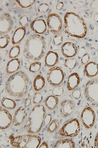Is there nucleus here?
Returning a JSON list of instances; mask_svg holds the SVG:
<instances>
[{
	"label": "nucleus",
	"mask_w": 98,
	"mask_h": 148,
	"mask_svg": "<svg viewBox=\"0 0 98 148\" xmlns=\"http://www.w3.org/2000/svg\"><path fill=\"white\" fill-rule=\"evenodd\" d=\"M59 59V55L57 52L49 51L47 53L45 58V64L47 67L52 68L56 65Z\"/></svg>",
	"instance_id": "nucleus-18"
},
{
	"label": "nucleus",
	"mask_w": 98,
	"mask_h": 148,
	"mask_svg": "<svg viewBox=\"0 0 98 148\" xmlns=\"http://www.w3.org/2000/svg\"><path fill=\"white\" fill-rule=\"evenodd\" d=\"M49 8V5L47 4L43 3L39 5L38 12L41 13H45L47 12Z\"/></svg>",
	"instance_id": "nucleus-35"
},
{
	"label": "nucleus",
	"mask_w": 98,
	"mask_h": 148,
	"mask_svg": "<svg viewBox=\"0 0 98 148\" xmlns=\"http://www.w3.org/2000/svg\"><path fill=\"white\" fill-rule=\"evenodd\" d=\"M14 25V21L10 14L5 12L0 18V32L6 34L11 31Z\"/></svg>",
	"instance_id": "nucleus-11"
},
{
	"label": "nucleus",
	"mask_w": 98,
	"mask_h": 148,
	"mask_svg": "<svg viewBox=\"0 0 98 148\" xmlns=\"http://www.w3.org/2000/svg\"><path fill=\"white\" fill-rule=\"evenodd\" d=\"M60 126V122L59 120L54 119L50 123V124L48 125L47 129V132L52 134L55 131H57Z\"/></svg>",
	"instance_id": "nucleus-26"
},
{
	"label": "nucleus",
	"mask_w": 98,
	"mask_h": 148,
	"mask_svg": "<svg viewBox=\"0 0 98 148\" xmlns=\"http://www.w3.org/2000/svg\"><path fill=\"white\" fill-rule=\"evenodd\" d=\"M95 21L98 23V13H96L95 15L94 16Z\"/></svg>",
	"instance_id": "nucleus-44"
},
{
	"label": "nucleus",
	"mask_w": 98,
	"mask_h": 148,
	"mask_svg": "<svg viewBox=\"0 0 98 148\" xmlns=\"http://www.w3.org/2000/svg\"><path fill=\"white\" fill-rule=\"evenodd\" d=\"M45 82L44 77L41 75H37L35 77L33 82L34 89L36 91H40L44 88Z\"/></svg>",
	"instance_id": "nucleus-24"
},
{
	"label": "nucleus",
	"mask_w": 98,
	"mask_h": 148,
	"mask_svg": "<svg viewBox=\"0 0 98 148\" xmlns=\"http://www.w3.org/2000/svg\"><path fill=\"white\" fill-rule=\"evenodd\" d=\"M43 99V97L41 93L39 92H36L34 94L33 98V103L34 105H38L41 103Z\"/></svg>",
	"instance_id": "nucleus-34"
},
{
	"label": "nucleus",
	"mask_w": 98,
	"mask_h": 148,
	"mask_svg": "<svg viewBox=\"0 0 98 148\" xmlns=\"http://www.w3.org/2000/svg\"><path fill=\"white\" fill-rule=\"evenodd\" d=\"M76 103L74 101L70 100H64L60 104L59 112L61 116L66 118L69 116L74 110Z\"/></svg>",
	"instance_id": "nucleus-12"
},
{
	"label": "nucleus",
	"mask_w": 98,
	"mask_h": 148,
	"mask_svg": "<svg viewBox=\"0 0 98 148\" xmlns=\"http://www.w3.org/2000/svg\"><path fill=\"white\" fill-rule=\"evenodd\" d=\"M1 105L3 108L9 110H14L16 106V103L14 100L6 97H3L2 98L1 101Z\"/></svg>",
	"instance_id": "nucleus-25"
},
{
	"label": "nucleus",
	"mask_w": 98,
	"mask_h": 148,
	"mask_svg": "<svg viewBox=\"0 0 98 148\" xmlns=\"http://www.w3.org/2000/svg\"><path fill=\"white\" fill-rule=\"evenodd\" d=\"M31 103H32V101H31V98H27L25 101V104H24L25 107L26 108L29 107L31 105Z\"/></svg>",
	"instance_id": "nucleus-41"
},
{
	"label": "nucleus",
	"mask_w": 98,
	"mask_h": 148,
	"mask_svg": "<svg viewBox=\"0 0 98 148\" xmlns=\"http://www.w3.org/2000/svg\"><path fill=\"white\" fill-rule=\"evenodd\" d=\"M46 49V40L43 36L33 34L26 40L23 54L26 61L33 63L39 61L44 56Z\"/></svg>",
	"instance_id": "nucleus-1"
},
{
	"label": "nucleus",
	"mask_w": 98,
	"mask_h": 148,
	"mask_svg": "<svg viewBox=\"0 0 98 148\" xmlns=\"http://www.w3.org/2000/svg\"><path fill=\"white\" fill-rule=\"evenodd\" d=\"M84 68L85 73L88 77H94L98 74V64L94 61L88 62Z\"/></svg>",
	"instance_id": "nucleus-20"
},
{
	"label": "nucleus",
	"mask_w": 98,
	"mask_h": 148,
	"mask_svg": "<svg viewBox=\"0 0 98 148\" xmlns=\"http://www.w3.org/2000/svg\"><path fill=\"white\" fill-rule=\"evenodd\" d=\"M41 64L40 62L39 61H36L33 62L29 66V71L32 73H37L41 69Z\"/></svg>",
	"instance_id": "nucleus-29"
},
{
	"label": "nucleus",
	"mask_w": 98,
	"mask_h": 148,
	"mask_svg": "<svg viewBox=\"0 0 98 148\" xmlns=\"http://www.w3.org/2000/svg\"><path fill=\"white\" fill-rule=\"evenodd\" d=\"M64 88L61 86H55L52 90V94L57 97L62 96L64 94Z\"/></svg>",
	"instance_id": "nucleus-32"
},
{
	"label": "nucleus",
	"mask_w": 98,
	"mask_h": 148,
	"mask_svg": "<svg viewBox=\"0 0 98 148\" xmlns=\"http://www.w3.org/2000/svg\"><path fill=\"white\" fill-rule=\"evenodd\" d=\"M47 23L50 32L53 34H59L62 28V20L61 16L56 13L49 14L47 18Z\"/></svg>",
	"instance_id": "nucleus-9"
},
{
	"label": "nucleus",
	"mask_w": 98,
	"mask_h": 148,
	"mask_svg": "<svg viewBox=\"0 0 98 148\" xmlns=\"http://www.w3.org/2000/svg\"><path fill=\"white\" fill-rule=\"evenodd\" d=\"M39 148H49V147H48V144H47V143L46 142H45V141H44V142H43V143H42L39 146Z\"/></svg>",
	"instance_id": "nucleus-42"
},
{
	"label": "nucleus",
	"mask_w": 98,
	"mask_h": 148,
	"mask_svg": "<svg viewBox=\"0 0 98 148\" xmlns=\"http://www.w3.org/2000/svg\"><path fill=\"white\" fill-rule=\"evenodd\" d=\"M54 148H75V143L71 139L60 138L54 144Z\"/></svg>",
	"instance_id": "nucleus-21"
},
{
	"label": "nucleus",
	"mask_w": 98,
	"mask_h": 148,
	"mask_svg": "<svg viewBox=\"0 0 98 148\" xmlns=\"http://www.w3.org/2000/svg\"><path fill=\"white\" fill-rule=\"evenodd\" d=\"M84 96L91 106L98 107V78L90 80L84 88Z\"/></svg>",
	"instance_id": "nucleus-6"
},
{
	"label": "nucleus",
	"mask_w": 98,
	"mask_h": 148,
	"mask_svg": "<svg viewBox=\"0 0 98 148\" xmlns=\"http://www.w3.org/2000/svg\"><path fill=\"white\" fill-rule=\"evenodd\" d=\"M20 47L19 45H15L12 47L11 48L9 53V57L10 58H17L20 55Z\"/></svg>",
	"instance_id": "nucleus-27"
},
{
	"label": "nucleus",
	"mask_w": 98,
	"mask_h": 148,
	"mask_svg": "<svg viewBox=\"0 0 98 148\" xmlns=\"http://www.w3.org/2000/svg\"><path fill=\"white\" fill-rule=\"evenodd\" d=\"M64 79L63 70L58 66L50 68L47 74V79L50 85L53 86H60Z\"/></svg>",
	"instance_id": "nucleus-8"
},
{
	"label": "nucleus",
	"mask_w": 98,
	"mask_h": 148,
	"mask_svg": "<svg viewBox=\"0 0 98 148\" xmlns=\"http://www.w3.org/2000/svg\"><path fill=\"white\" fill-rule=\"evenodd\" d=\"M29 18L26 15H23L21 16L19 19V24L22 27H25L28 23Z\"/></svg>",
	"instance_id": "nucleus-37"
},
{
	"label": "nucleus",
	"mask_w": 98,
	"mask_h": 148,
	"mask_svg": "<svg viewBox=\"0 0 98 148\" xmlns=\"http://www.w3.org/2000/svg\"><path fill=\"white\" fill-rule=\"evenodd\" d=\"M30 27L32 31L37 34H42L47 30L46 22L41 18H36L32 21Z\"/></svg>",
	"instance_id": "nucleus-15"
},
{
	"label": "nucleus",
	"mask_w": 98,
	"mask_h": 148,
	"mask_svg": "<svg viewBox=\"0 0 98 148\" xmlns=\"http://www.w3.org/2000/svg\"><path fill=\"white\" fill-rule=\"evenodd\" d=\"M16 1L23 8L30 7L35 2V0H16Z\"/></svg>",
	"instance_id": "nucleus-30"
},
{
	"label": "nucleus",
	"mask_w": 98,
	"mask_h": 148,
	"mask_svg": "<svg viewBox=\"0 0 98 148\" xmlns=\"http://www.w3.org/2000/svg\"><path fill=\"white\" fill-rule=\"evenodd\" d=\"M62 54L66 58H72L76 55L78 52L77 46L74 43L67 42L62 45Z\"/></svg>",
	"instance_id": "nucleus-13"
},
{
	"label": "nucleus",
	"mask_w": 98,
	"mask_h": 148,
	"mask_svg": "<svg viewBox=\"0 0 98 148\" xmlns=\"http://www.w3.org/2000/svg\"><path fill=\"white\" fill-rule=\"evenodd\" d=\"M63 42V37L62 35L59 34L55 35L52 40V43L54 45L56 46L61 45Z\"/></svg>",
	"instance_id": "nucleus-33"
},
{
	"label": "nucleus",
	"mask_w": 98,
	"mask_h": 148,
	"mask_svg": "<svg viewBox=\"0 0 98 148\" xmlns=\"http://www.w3.org/2000/svg\"><path fill=\"white\" fill-rule=\"evenodd\" d=\"M46 114L45 108L41 104L36 105L29 113L26 130L30 134H37L41 130Z\"/></svg>",
	"instance_id": "nucleus-4"
},
{
	"label": "nucleus",
	"mask_w": 98,
	"mask_h": 148,
	"mask_svg": "<svg viewBox=\"0 0 98 148\" xmlns=\"http://www.w3.org/2000/svg\"><path fill=\"white\" fill-rule=\"evenodd\" d=\"M52 116L50 114H47L45 116L44 119V124L45 126H47L50 124L52 121Z\"/></svg>",
	"instance_id": "nucleus-38"
},
{
	"label": "nucleus",
	"mask_w": 98,
	"mask_h": 148,
	"mask_svg": "<svg viewBox=\"0 0 98 148\" xmlns=\"http://www.w3.org/2000/svg\"><path fill=\"white\" fill-rule=\"evenodd\" d=\"M80 120L85 128L90 129L92 128L95 123L96 114L91 107L86 106L80 114Z\"/></svg>",
	"instance_id": "nucleus-10"
},
{
	"label": "nucleus",
	"mask_w": 98,
	"mask_h": 148,
	"mask_svg": "<svg viewBox=\"0 0 98 148\" xmlns=\"http://www.w3.org/2000/svg\"><path fill=\"white\" fill-rule=\"evenodd\" d=\"M94 146H95V148H98V132L96 135L95 138Z\"/></svg>",
	"instance_id": "nucleus-43"
},
{
	"label": "nucleus",
	"mask_w": 98,
	"mask_h": 148,
	"mask_svg": "<svg viewBox=\"0 0 98 148\" xmlns=\"http://www.w3.org/2000/svg\"><path fill=\"white\" fill-rule=\"evenodd\" d=\"M21 67L20 60L15 58L11 59L7 64L6 71L7 73L11 74L15 73V72L19 70Z\"/></svg>",
	"instance_id": "nucleus-22"
},
{
	"label": "nucleus",
	"mask_w": 98,
	"mask_h": 148,
	"mask_svg": "<svg viewBox=\"0 0 98 148\" xmlns=\"http://www.w3.org/2000/svg\"><path fill=\"white\" fill-rule=\"evenodd\" d=\"M65 32L68 35L77 38H83L85 36L88 29L84 19L79 14L68 12L64 17Z\"/></svg>",
	"instance_id": "nucleus-3"
},
{
	"label": "nucleus",
	"mask_w": 98,
	"mask_h": 148,
	"mask_svg": "<svg viewBox=\"0 0 98 148\" xmlns=\"http://www.w3.org/2000/svg\"><path fill=\"white\" fill-rule=\"evenodd\" d=\"M30 79L27 74L22 71L16 72L10 76L5 83V90L8 95L21 98L28 93Z\"/></svg>",
	"instance_id": "nucleus-2"
},
{
	"label": "nucleus",
	"mask_w": 98,
	"mask_h": 148,
	"mask_svg": "<svg viewBox=\"0 0 98 148\" xmlns=\"http://www.w3.org/2000/svg\"><path fill=\"white\" fill-rule=\"evenodd\" d=\"M90 57L88 53H85L81 58V63L82 65H86L90 60Z\"/></svg>",
	"instance_id": "nucleus-39"
},
{
	"label": "nucleus",
	"mask_w": 98,
	"mask_h": 148,
	"mask_svg": "<svg viewBox=\"0 0 98 148\" xmlns=\"http://www.w3.org/2000/svg\"><path fill=\"white\" fill-rule=\"evenodd\" d=\"M10 37L8 35H5L1 37L0 38V48H5L10 42Z\"/></svg>",
	"instance_id": "nucleus-31"
},
{
	"label": "nucleus",
	"mask_w": 98,
	"mask_h": 148,
	"mask_svg": "<svg viewBox=\"0 0 98 148\" xmlns=\"http://www.w3.org/2000/svg\"><path fill=\"white\" fill-rule=\"evenodd\" d=\"M64 65L66 68L72 70L74 69L76 66L77 61L76 59L74 58H67L65 59Z\"/></svg>",
	"instance_id": "nucleus-28"
},
{
	"label": "nucleus",
	"mask_w": 98,
	"mask_h": 148,
	"mask_svg": "<svg viewBox=\"0 0 98 148\" xmlns=\"http://www.w3.org/2000/svg\"><path fill=\"white\" fill-rule=\"evenodd\" d=\"M59 101V98L57 96L54 95H50L47 96L45 99V105L50 110H53L57 108Z\"/></svg>",
	"instance_id": "nucleus-23"
},
{
	"label": "nucleus",
	"mask_w": 98,
	"mask_h": 148,
	"mask_svg": "<svg viewBox=\"0 0 98 148\" xmlns=\"http://www.w3.org/2000/svg\"><path fill=\"white\" fill-rule=\"evenodd\" d=\"M72 97L75 99H79L81 98L82 92L80 88H76L73 90L72 92Z\"/></svg>",
	"instance_id": "nucleus-36"
},
{
	"label": "nucleus",
	"mask_w": 98,
	"mask_h": 148,
	"mask_svg": "<svg viewBox=\"0 0 98 148\" xmlns=\"http://www.w3.org/2000/svg\"><path fill=\"white\" fill-rule=\"evenodd\" d=\"M64 3L63 2H60L57 4V6H56V9L57 10H62L64 8Z\"/></svg>",
	"instance_id": "nucleus-40"
},
{
	"label": "nucleus",
	"mask_w": 98,
	"mask_h": 148,
	"mask_svg": "<svg viewBox=\"0 0 98 148\" xmlns=\"http://www.w3.org/2000/svg\"><path fill=\"white\" fill-rule=\"evenodd\" d=\"M80 82V77L78 74L73 73L68 77L67 88L70 91L74 90L78 86Z\"/></svg>",
	"instance_id": "nucleus-17"
},
{
	"label": "nucleus",
	"mask_w": 98,
	"mask_h": 148,
	"mask_svg": "<svg viewBox=\"0 0 98 148\" xmlns=\"http://www.w3.org/2000/svg\"><path fill=\"white\" fill-rule=\"evenodd\" d=\"M13 120L11 114L7 110L1 107L0 109V129L5 130L9 127Z\"/></svg>",
	"instance_id": "nucleus-14"
},
{
	"label": "nucleus",
	"mask_w": 98,
	"mask_h": 148,
	"mask_svg": "<svg viewBox=\"0 0 98 148\" xmlns=\"http://www.w3.org/2000/svg\"><path fill=\"white\" fill-rule=\"evenodd\" d=\"M80 131V125L78 120L74 119L65 123L58 132L60 136L68 138H74Z\"/></svg>",
	"instance_id": "nucleus-7"
},
{
	"label": "nucleus",
	"mask_w": 98,
	"mask_h": 148,
	"mask_svg": "<svg viewBox=\"0 0 98 148\" xmlns=\"http://www.w3.org/2000/svg\"><path fill=\"white\" fill-rule=\"evenodd\" d=\"M27 112L26 109L21 107L16 111L12 120V124L14 126H18L23 123L26 116Z\"/></svg>",
	"instance_id": "nucleus-16"
},
{
	"label": "nucleus",
	"mask_w": 98,
	"mask_h": 148,
	"mask_svg": "<svg viewBox=\"0 0 98 148\" xmlns=\"http://www.w3.org/2000/svg\"><path fill=\"white\" fill-rule=\"evenodd\" d=\"M11 145L14 147L17 148H39L41 142L40 136L36 135H25L9 137Z\"/></svg>",
	"instance_id": "nucleus-5"
},
{
	"label": "nucleus",
	"mask_w": 98,
	"mask_h": 148,
	"mask_svg": "<svg viewBox=\"0 0 98 148\" xmlns=\"http://www.w3.org/2000/svg\"><path fill=\"white\" fill-rule=\"evenodd\" d=\"M26 29L25 27H18L16 29L11 38L12 44H17L21 42L26 36Z\"/></svg>",
	"instance_id": "nucleus-19"
}]
</instances>
